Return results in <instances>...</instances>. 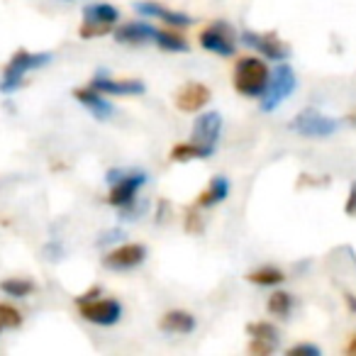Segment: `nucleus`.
<instances>
[{"mask_svg": "<svg viewBox=\"0 0 356 356\" xmlns=\"http://www.w3.org/2000/svg\"><path fill=\"white\" fill-rule=\"evenodd\" d=\"M156 42L163 51H188V44L181 35H176L173 30H159L156 32Z\"/></svg>", "mask_w": 356, "mask_h": 356, "instance_id": "obj_22", "label": "nucleus"}, {"mask_svg": "<svg viewBox=\"0 0 356 356\" xmlns=\"http://www.w3.org/2000/svg\"><path fill=\"white\" fill-rule=\"evenodd\" d=\"M144 259H147V249L142 244H122V247L105 254L103 266L110 271H129V268H137Z\"/></svg>", "mask_w": 356, "mask_h": 356, "instance_id": "obj_9", "label": "nucleus"}, {"mask_svg": "<svg viewBox=\"0 0 356 356\" xmlns=\"http://www.w3.org/2000/svg\"><path fill=\"white\" fill-rule=\"evenodd\" d=\"M291 129L300 134V137L325 139V137H332V134L339 129V120L327 118V115H322L320 110H315V108H307L293 118Z\"/></svg>", "mask_w": 356, "mask_h": 356, "instance_id": "obj_5", "label": "nucleus"}, {"mask_svg": "<svg viewBox=\"0 0 356 356\" xmlns=\"http://www.w3.org/2000/svg\"><path fill=\"white\" fill-rule=\"evenodd\" d=\"M110 32H113V25H110V22L83 20L79 35L83 37V40H95V37H105V35H110Z\"/></svg>", "mask_w": 356, "mask_h": 356, "instance_id": "obj_24", "label": "nucleus"}, {"mask_svg": "<svg viewBox=\"0 0 356 356\" xmlns=\"http://www.w3.org/2000/svg\"><path fill=\"white\" fill-rule=\"evenodd\" d=\"M74 95H76V100H79L86 110H90L98 120H108L110 115H113V105H110L108 100L100 95V90H95L93 86H90V88L74 90Z\"/></svg>", "mask_w": 356, "mask_h": 356, "instance_id": "obj_14", "label": "nucleus"}, {"mask_svg": "<svg viewBox=\"0 0 356 356\" xmlns=\"http://www.w3.org/2000/svg\"><path fill=\"white\" fill-rule=\"evenodd\" d=\"M210 103V88L203 83H186L176 93V108L181 113H198Z\"/></svg>", "mask_w": 356, "mask_h": 356, "instance_id": "obj_11", "label": "nucleus"}, {"mask_svg": "<svg viewBox=\"0 0 356 356\" xmlns=\"http://www.w3.org/2000/svg\"><path fill=\"white\" fill-rule=\"evenodd\" d=\"M242 42L271 61H286L288 56H291V47H288L283 40H278V35H273V32L259 35V32L247 30V32H242Z\"/></svg>", "mask_w": 356, "mask_h": 356, "instance_id": "obj_6", "label": "nucleus"}, {"mask_svg": "<svg viewBox=\"0 0 356 356\" xmlns=\"http://www.w3.org/2000/svg\"><path fill=\"white\" fill-rule=\"evenodd\" d=\"M276 346H278V341L254 337L252 344H249V351H252V354H259V356H266V354H271V351H276Z\"/></svg>", "mask_w": 356, "mask_h": 356, "instance_id": "obj_27", "label": "nucleus"}, {"mask_svg": "<svg viewBox=\"0 0 356 356\" xmlns=\"http://www.w3.org/2000/svg\"><path fill=\"white\" fill-rule=\"evenodd\" d=\"M137 13L147 17H156V20L166 22V25L173 27H188L191 25V17L184 15V13H176V10H166L163 6H156V3H137Z\"/></svg>", "mask_w": 356, "mask_h": 356, "instance_id": "obj_16", "label": "nucleus"}, {"mask_svg": "<svg viewBox=\"0 0 356 356\" xmlns=\"http://www.w3.org/2000/svg\"><path fill=\"white\" fill-rule=\"evenodd\" d=\"M296 83H298V81H296L293 69L281 61V64L273 69L266 90H264V95H261V110H264V113H271V110H276L278 105H281L283 100H286L288 95L296 90Z\"/></svg>", "mask_w": 356, "mask_h": 356, "instance_id": "obj_4", "label": "nucleus"}, {"mask_svg": "<svg viewBox=\"0 0 356 356\" xmlns=\"http://www.w3.org/2000/svg\"><path fill=\"white\" fill-rule=\"evenodd\" d=\"M51 61L49 51H40V54H32V51L20 49L17 54H13V59L8 61L6 74H3V81H0V90L3 93H13L22 86L25 76L35 69H42Z\"/></svg>", "mask_w": 356, "mask_h": 356, "instance_id": "obj_2", "label": "nucleus"}, {"mask_svg": "<svg viewBox=\"0 0 356 356\" xmlns=\"http://www.w3.org/2000/svg\"><path fill=\"white\" fill-rule=\"evenodd\" d=\"M186 232H203V220H200V215L195 213V210H188L186 213Z\"/></svg>", "mask_w": 356, "mask_h": 356, "instance_id": "obj_28", "label": "nucleus"}, {"mask_svg": "<svg viewBox=\"0 0 356 356\" xmlns=\"http://www.w3.org/2000/svg\"><path fill=\"white\" fill-rule=\"evenodd\" d=\"M108 203L115 208H127L137 200V191L147 184V173L142 171H108Z\"/></svg>", "mask_w": 356, "mask_h": 356, "instance_id": "obj_3", "label": "nucleus"}, {"mask_svg": "<svg viewBox=\"0 0 356 356\" xmlns=\"http://www.w3.org/2000/svg\"><path fill=\"white\" fill-rule=\"evenodd\" d=\"M268 312L271 315H276V317H283L286 320L288 315H291V307H293V296L291 293H283V291H278V293H273L271 298H268Z\"/></svg>", "mask_w": 356, "mask_h": 356, "instance_id": "obj_23", "label": "nucleus"}, {"mask_svg": "<svg viewBox=\"0 0 356 356\" xmlns=\"http://www.w3.org/2000/svg\"><path fill=\"white\" fill-rule=\"evenodd\" d=\"M271 79L266 61L257 59V56H244L234 66V88L247 98H261L264 90Z\"/></svg>", "mask_w": 356, "mask_h": 356, "instance_id": "obj_1", "label": "nucleus"}, {"mask_svg": "<svg viewBox=\"0 0 356 356\" xmlns=\"http://www.w3.org/2000/svg\"><path fill=\"white\" fill-rule=\"evenodd\" d=\"M120 237H122V232H120V229H110V232H105L103 237L98 239V244H100V247H105V244H113V242H118Z\"/></svg>", "mask_w": 356, "mask_h": 356, "instance_id": "obj_31", "label": "nucleus"}, {"mask_svg": "<svg viewBox=\"0 0 356 356\" xmlns=\"http://www.w3.org/2000/svg\"><path fill=\"white\" fill-rule=\"evenodd\" d=\"M227 193H229L227 178H225V176H215L213 181H210L208 191H205V193H200L198 205H200V208H210V205H218V203H222V200L227 198Z\"/></svg>", "mask_w": 356, "mask_h": 356, "instance_id": "obj_17", "label": "nucleus"}, {"mask_svg": "<svg viewBox=\"0 0 356 356\" xmlns=\"http://www.w3.org/2000/svg\"><path fill=\"white\" fill-rule=\"evenodd\" d=\"M247 278L252 283H257V286H278V283L286 281L283 271H281V268H276V266H261V268H257V271L249 273Z\"/></svg>", "mask_w": 356, "mask_h": 356, "instance_id": "obj_19", "label": "nucleus"}, {"mask_svg": "<svg viewBox=\"0 0 356 356\" xmlns=\"http://www.w3.org/2000/svg\"><path fill=\"white\" fill-rule=\"evenodd\" d=\"M100 296V288H90L88 293H83V296H79L76 298V302H83V300H93V298H98Z\"/></svg>", "mask_w": 356, "mask_h": 356, "instance_id": "obj_32", "label": "nucleus"}, {"mask_svg": "<svg viewBox=\"0 0 356 356\" xmlns=\"http://www.w3.org/2000/svg\"><path fill=\"white\" fill-rule=\"evenodd\" d=\"M0 291L10 298H27L30 293H35V283L27 278H6L0 283Z\"/></svg>", "mask_w": 356, "mask_h": 356, "instance_id": "obj_20", "label": "nucleus"}, {"mask_svg": "<svg viewBox=\"0 0 356 356\" xmlns=\"http://www.w3.org/2000/svg\"><path fill=\"white\" fill-rule=\"evenodd\" d=\"M22 325V315L13 305H0V330H15Z\"/></svg>", "mask_w": 356, "mask_h": 356, "instance_id": "obj_25", "label": "nucleus"}, {"mask_svg": "<svg viewBox=\"0 0 356 356\" xmlns=\"http://www.w3.org/2000/svg\"><path fill=\"white\" fill-rule=\"evenodd\" d=\"M95 90L100 93H110V95H142L144 93V83L142 81H113L105 79V76H95L90 81Z\"/></svg>", "mask_w": 356, "mask_h": 356, "instance_id": "obj_13", "label": "nucleus"}, {"mask_svg": "<svg viewBox=\"0 0 356 356\" xmlns=\"http://www.w3.org/2000/svg\"><path fill=\"white\" fill-rule=\"evenodd\" d=\"M288 354L291 356H320L322 351H320V346H315V344H298V346H293Z\"/></svg>", "mask_w": 356, "mask_h": 356, "instance_id": "obj_29", "label": "nucleus"}, {"mask_svg": "<svg viewBox=\"0 0 356 356\" xmlns=\"http://www.w3.org/2000/svg\"><path fill=\"white\" fill-rule=\"evenodd\" d=\"M344 210H346V215H356V181L351 184V188H349V198H346Z\"/></svg>", "mask_w": 356, "mask_h": 356, "instance_id": "obj_30", "label": "nucleus"}, {"mask_svg": "<svg viewBox=\"0 0 356 356\" xmlns=\"http://www.w3.org/2000/svg\"><path fill=\"white\" fill-rule=\"evenodd\" d=\"M346 354H351V356H356V337L349 341V346H346Z\"/></svg>", "mask_w": 356, "mask_h": 356, "instance_id": "obj_33", "label": "nucleus"}, {"mask_svg": "<svg viewBox=\"0 0 356 356\" xmlns=\"http://www.w3.org/2000/svg\"><path fill=\"white\" fill-rule=\"evenodd\" d=\"M198 40H200V44H203V49L215 51V54H220V56L234 54V32L227 22H213V25L200 32Z\"/></svg>", "mask_w": 356, "mask_h": 356, "instance_id": "obj_7", "label": "nucleus"}, {"mask_svg": "<svg viewBox=\"0 0 356 356\" xmlns=\"http://www.w3.org/2000/svg\"><path fill=\"white\" fill-rule=\"evenodd\" d=\"M247 332L252 337H259V339L278 341V330L271 325V322H254V325H247Z\"/></svg>", "mask_w": 356, "mask_h": 356, "instance_id": "obj_26", "label": "nucleus"}, {"mask_svg": "<svg viewBox=\"0 0 356 356\" xmlns=\"http://www.w3.org/2000/svg\"><path fill=\"white\" fill-rule=\"evenodd\" d=\"M213 152L215 149H208V147H203V144H198V142H184V144H178V147H173L171 149V159L173 161H191V159H208V156H213Z\"/></svg>", "mask_w": 356, "mask_h": 356, "instance_id": "obj_18", "label": "nucleus"}, {"mask_svg": "<svg viewBox=\"0 0 356 356\" xmlns=\"http://www.w3.org/2000/svg\"><path fill=\"white\" fill-rule=\"evenodd\" d=\"M118 15H120V13L115 10L113 6H108V3H95V6H86V10H83L86 20L110 22V25H113V22L118 20Z\"/></svg>", "mask_w": 356, "mask_h": 356, "instance_id": "obj_21", "label": "nucleus"}, {"mask_svg": "<svg viewBox=\"0 0 356 356\" xmlns=\"http://www.w3.org/2000/svg\"><path fill=\"white\" fill-rule=\"evenodd\" d=\"M81 310V317L93 325H103V327H110L120 320L122 315V307H120L118 300H83V302H76Z\"/></svg>", "mask_w": 356, "mask_h": 356, "instance_id": "obj_8", "label": "nucleus"}, {"mask_svg": "<svg viewBox=\"0 0 356 356\" xmlns=\"http://www.w3.org/2000/svg\"><path fill=\"white\" fill-rule=\"evenodd\" d=\"M156 27L147 25V22H127V25H120L115 30V40L122 44H142V42L156 40Z\"/></svg>", "mask_w": 356, "mask_h": 356, "instance_id": "obj_12", "label": "nucleus"}, {"mask_svg": "<svg viewBox=\"0 0 356 356\" xmlns=\"http://www.w3.org/2000/svg\"><path fill=\"white\" fill-rule=\"evenodd\" d=\"M220 132H222V115L220 113H205L195 120L193 124V142L203 144L208 149H215V142L220 139Z\"/></svg>", "mask_w": 356, "mask_h": 356, "instance_id": "obj_10", "label": "nucleus"}, {"mask_svg": "<svg viewBox=\"0 0 356 356\" xmlns=\"http://www.w3.org/2000/svg\"><path fill=\"white\" fill-rule=\"evenodd\" d=\"M161 332L166 334H191L195 330V317L186 310H168L159 322Z\"/></svg>", "mask_w": 356, "mask_h": 356, "instance_id": "obj_15", "label": "nucleus"}]
</instances>
